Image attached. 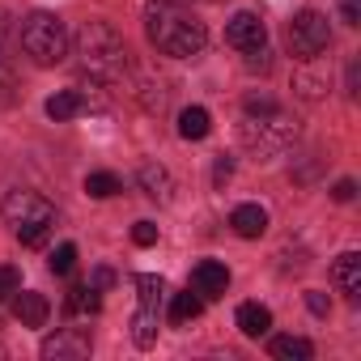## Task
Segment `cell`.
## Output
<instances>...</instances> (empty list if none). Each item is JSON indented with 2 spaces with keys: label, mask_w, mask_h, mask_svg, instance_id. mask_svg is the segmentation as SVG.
<instances>
[{
  "label": "cell",
  "mask_w": 361,
  "mask_h": 361,
  "mask_svg": "<svg viewBox=\"0 0 361 361\" xmlns=\"http://www.w3.org/2000/svg\"><path fill=\"white\" fill-rule=\"evenodd\" d=\"M145 35H149V43H153L161 56H174V60L200 56L204 43H209L204 22H200L192 9L174 5V0H153V5L145 9Z\"/></svg>",
  "instance_id": "obj_1"
},
{
  "label": "cell",
  "mask_w": 361,
  "mask_h": 361,
  "mask_svg": "<svg viewBox=\"0 0 361 361\" xmlns=\"http://www.w3.org/2000/svg\"><path fill=\"white\" fill-rule=\"evenodd\" d=\"M238 136L247 149L268 157V153H281L298 140V119L289 111H281L272 98H247V115H243Z\"/></svg>",
  "instance_id": "obj_2"
},
{
  "label": "cell",
  "mask_w": 361,
  "mask_h": 361,
  "mask_svg": "<svg viewBox=\"0 0 361 361\" xmlns=\"http://www.w3.org/2000/svg\"><path fill=\"white\" fill-rule=\"evenodd\" d=\"M77 60L90 77L115 81L128 68V43L119 39V30L111 22H85L77 30Z\"/></svg>",
  "instance_id": "obj_3"
},
{
  "label": "cell",
  "mask_w": 361,
  "mask_h": 361,
  "mask_svg": "<svg viewBox=\"0 0 361 361\" xmlns=\"http://www.w3.org/2000/svg\"><path fill=\"white\" fill-rule=\"evenodd\" d=\"M5 221L18 230L22 247L39 251V247H47V238H51L56 209H51V200H43L39 192H9V200H5Z\"/></svg>",
  "instance_id": "obj_4"
},
{
  "label": "cell",
  "mask_w": 361,
  "mask_h": 361,
  "mask_svg": "<svg viewBox=\"0 0 361 361\" xmlns=\"http://www.w3.org/2000/svg\"><path fill=\"white\" fill-rule=\"evenodd\" d=\"M22 47H26V56H30L35 64L51 68V64H60V60L68 56V30H64V22H60L56 13L35 9V13L22 22Z\"/></svg>",
  "instance_id": "obj_5"
},
{
  "label": "cell",
  "mask_w": 361,
  "mask_h": 361,
  "mask_svg": "<svg viewBox=\"0 0 361 361\" xmlns=\"http://www.w3.org/2000/svg\"><path fill=\"white\" fill-rule=\"evenodd\" d=\"M285 39H289V51H293L298 60H314L319 51H327V43H331V26H327L323 13L302 9V13H293Z\"/></svg>",
  "instance_id": "obj_6"
},
{
  "label": "cell",
  "mask_w": 361,
  "mask_h": 361,
  "mask_svg": "<svg viewBox=\"0 0 361 361\" xmlns=\"http://www.w3.org/2000/svg\"><path fill=\"white\" fill-rule=\"evenodd\" d=\"M226 43L234 47V51H243V56H251V51H264L268 47V26H264V18L259 13H234L230 18V26H226Z\"/></svg>",
  "instance_id": "obj_7"
},
{
  "label": "cell",
  "mask_w": 361,
  "mask_h": 361,
  "mask_svg": "<svg viewBox=\"0 0 361 361\" xmlns=\"http://www.w3.org/2000/svg\"><path fill=\"white\" fill-rule=\"evenodd\" d=\"M90 331H81V327H60L56 336H47L43 340V357L47 361H81V357H90Z\"/></svg>",
  "instance_id": "obj_8"
},
{
  "label": "cell",
  "mask_w": 361,
  "mask_h": 361,
  "mask_svg": "<svg viewBox=\"0 0 361 361\" xmlns=\"http://www.w3.org/2000/svg\"><path fill=\"white\" fill-rule=\"evenodd\" d=\"M192 289L209 302V298H221L226 289H230V268L221 264V259H200L196 268H192Z\"/></svg>",
  "instance_id": "obj_9"
},
{
  "label": "cell",
  "mask_w": 361,
  "mask_h": 361,
  "mask_svg": "<svg viewBox=\"0 0 361 361\" xmlns=\"http://www.w3.org/2000/svg\"><path fill=\"white\" fill-rule=\"evenodd\" d=\"M13 314L22 319V327H43L47 314H51V302L43 293H35V289H18L13 293Z\"/></svg>",
  "instance_id": "obj_10"
},
{
  "label": "cell",
  "mask_w": 361,
  "mask_h": 361,
  "mask_svg": "<svg viewBox=\"0 0 361 361\" xmlns=\"http://www.w3.org/2000/svg\"><path fill=\"white\" fill-rule=\"evenodd\" d=\"M331 281H336L340 293L357 298V293H361V255H357V251H344V255L331 264Z\"/></svg>",
  "instance_id": "obj_11"
},
{
  "label": "cell",
  "mask_w": 361,
  "mask_h": 361,
  "mask_svg": "<svg viewBox=\"0 0 361 361\" xmlns=\"http://www.w3.org/2000/svg\"><path fill=\"white\" fill-rule=\"evenodd\" d=\"M230 226H234L238 238H259V234L268 230V213H264L259 204H238V209L230 213Z\"/></svg>",
  "instance_id": "obj_12"
},
{
  "label": "cell",
  "mask_w": 361,
  "mask_h": 361,
  "mask_svg": "<svg viewBox=\"0 0 361 361\" xmlns=\"http://www.w3.org/2000/svg\"><path fill=\"white\" fill-rule=\"evenodd\" d=\"M136 183L145 188V196H149V200H161V204H166V200H170V192H174L170 174H166L161 166H153V161H145V166L136 170Z\"/></svg>",
  "instance_id": "obj_13"
},
{
  "label": "cell",
  "mask_w": 361,
  "mask_h": 361,
  "mask_svg": "<svg viewBox=\"0 0 361 361\" xmlns=\"http://www.w3.org/2000/svg\"><path fill=\"white\" fill-rule=\"evenodd\" d=\"M213 132V115L204 106H188V111H178V136L183 140H204Z\"/></svg>",
  "instance_id": "obj_14"
},
{
  "label": "cell",
  "mask_w": 361,
  "mask_h": 361,
  "mask_svg": "<svg viewBox=\"0 0 361 361\" xmlns=\"http://www.w3.org/2000/svg\"><path fill=\"white\" fill-rule=\"evenodd\" d=\"M238 327H243V336L259 340V336L272 327V310L259 306V302H243V306H238Z\"/></svg>",
  "instance_id": "obj_15"
},
{
  "label": "cell",
  "mask_w": 361,
  "mask_h": 361,
  "mask_svg": "<svg viewBox=\"0 0 361 361\" xmlns=\"http://www.w3.org/2000/svg\"><path fill=\"white\" fill-rule=\"evenodd\" d=\"M268 353H272L276 361H310V357H314V344H310L306 336H276V340L268 344Z\"/></svg>",
  "instance_id": "obj_16"
},
{
  "label": "cell",
  "mask_w": 361,
  "mask_h": 361,
  "mask_svg": "<svg viewBox=\"0 0 361 361\" xmlns=\"http://www.w3.org/2000/svg\"><path fill=\"white\" fill-rule=\"evenodd\" d=\"M200 314H204V298H200L196 289L170 298V323H174V327H183V323H192V319H200Z\"/></svg>",
  "instance_id": "obj_17"
},
{
  "label": "cell",
  "mask_w": 361,
  "mask_h": 361,
  "mask_svg": "<svg viewBox=\"0 0 361 361\" xmlns=\"http://www.w3.org/2000/svg\"><path fill=\"white\" fill-rule=\"evenodd\" d=\"M81 111H85V102H81V94H77V90H60V94H51V98H47V119H56V123L77 119Z\"/></svg>",
  "instance_id": "obj_18"
},
{
  "label": "cell",
  "mask_w": 361,
  "mask_h": 361,
  "mask_svg": "<svg viewBox=\"0 0 361 361\" xmlns=\"http://www.w3.org/2000/svg\"><path fill=\"white\" fill-rule=\"evenodd\" d=\"M102 310V298L94 285H73L68 298H64V314H98Z\"/></svg>",
  "instance_id": "obj_19"
},
{
  "label": "cell",
  "mask_w": 361,
  "mask_h": 361,
  "mask_svg": "<svg viewBox=\"0 0 361 361\" xmlns=\"http://www.w3.org/2000/svg\"><path fill=\"white\" fill-rule=\"evenodd\" d=\"M132 340H136L140 348H153V340H157V310H153V306H140V310H136V319H132Z\"/></svg>",
  "instance_id": "obj_20"
},
{
  "label": "cell",
  "mask_w": 361,
  "mask_h": 361,
  "mask_svg": "<svg viewBox=\"0 0 361 361\" xmlns=\"http://www.w3.org/2000/svg\"><path fill=\"white\" fill-rule=\"evenodd\" d=\"M85 192H90L94 200H106V196H115V192H119V178H115L111 170H94V174L85 178Z\"/></svg>",
  "instance_id": "obj_21"
},
{
  "label": "cell",
  "mask_w": 361,
  "mask_h": 361,
  "mask_svg": "<svg viewBox=\"0 0 361 361\" xmlns=\"http://www.w3.org/2000/svg\"><path fill=\"white\" fill-rule=\"evenodd\" d=\"M47 264H51V272H56V276H73V268H77V247H73V243L56 247Z\"/></svg>",
  "instance_id": "obj_22"
},
{
  "label": "cell",
  "mask_w": 361,
  "mask_h": 361,
  "mask_svg": "<svg viewBox=\"0 0 361 361\" xmlns=\"http://www.w3.org/2000/svg\"><path fill=\"white\" fill-rule=\"evenodd\" d=\"M136 289H140V306H153L157 310V302H161V276H136Z\"/></svg>",
  "instance_id": "obj_23"
},
{
  "label": "cell",
  "mask_w": 361,
  "mask_h": 361,
  "mask_svg": "<svg viewBox=\"0 0 361 361\" xmlns=\"http://www.w3.org/2000/svg\"><path fill=\"white\" fill-rule=\"evenodd\" d=\"M18 289H22V272L13 264H0V302H9Z\"/></svg>",
  "instance_id": "obj_24"
},
{
  "label": "cell",
  "mask_w": 361,
  "mask_h": 361,
  "mask_svg": "<svg viewBox=\"0 0 361 361\" xmlns=\"http://www.w3.org/2000/svg\"><path fill=\"white\" fill-rule=\"evenodd\" d=\"M132 243H136V247H153V243H157V226H153V221H136V226H132Z\"/></svg>",
  "instance_id": "obj_25"
},
{
  "label": "cell",
  "mask_w": 361,
  "mask_h": 361,
  "mask_svg": "<svg viewBox=\"0 0 361 361\" xmlns=\"http://www.w3.org/2000/svg\"><path fill=\"white\" fill-rule=\"evenodd\" d=\"M230 174H234V157H217V166H213V183L226 188V183H230Z\"/></svg>",
  "instance_id": "obj_26"
},
{
  "label": "cell",
  "mask_w": 361,
  "mask_h": 361,
  "mask_svg": "<svg viewBox=\"0 0 361 361\" xmlns=\"http://www.w3.org/2000/svg\"><path fill=\"white\" fill-rule=\"evenodd\" d=\"M331 196H336V200H340V204H348V200H353V196H357V183H353V178H340V183H336V188H331Z\"/></svg>",
  "instance_id": "obj_27"
},
{
  "label": "cell",
  "mask_w": 361,
  "mask_h": 361,
  "mask_svg": "<svg viewBox=\"0 0 361 361\" xmlns=\"http://www.w3.org/2000/svg\"><path fill=\"white\" fill-rule=\"evenodd\" d=\"M306 306H310L314 314H327V310H331V302H327V293H319V289H310V293H306Z\"/></svg>",
  "instance_id": "obj_28"
},
{
  "label": "cell",
  "mask_w": 361,
  "mask_h": 361,
  "mask_svg": "<svg viewBox=\"0 0 361 361\" xmlns=\"http://www.w3.org/2000/svg\"><path fill=\"white\" fill-rule=\"evenodd\" d=\"M90 285H94V289H98V293H102V289H111V285H115V272H111V268H98V272H94V281H90Z\"/></svg>",
  "instance_id": "obj_29"
},
{
  "label": "cell",
  "mask_w": 361,
  "mask_h": 361,
  "mask_svg": "<svg viewBox=\"0 0 361 361\" xmlns=\"http://www.w3.org/2000/svg\"><path fill=\"white\" fill-rule=\"evenodd\" d=\"M340 9H344V22H348V26H357V22H361V9H357V0H340Z\"/></svg>",
  "instance_id": "obj_30"
},
{
  "label": "cell",
  "mask_w": 361,
  "mask_h": 361,
  "mask_svg": "<svg viewBox=\"0 0 361 361\" xmlns=\"http://www.w3.org/2000/svg\"><path fill=\"white\" fill-rule=\"evenodd\" d=\"M5 35H9V13L0 9V43H5Z\"/></svg>",
  "instance_id": "obj_31"
},
{
  "label": "cell",
  "mask_w": 361,
  "mask_h": 361,
  "mask_svg": "<svg viewBox=\"0 0 361 361\" xmlns=\"http://www.w3.org/2000/svg\"><path fill=\"white\" fill-rule=\"evenodd\" d=\"M174 5H188V0H174Z\"/></svg>",
  "instance_id": "obj_32"
},
{
  "label": "cell",
  "mask_w": 361,
  "mask_h": 361,
  "mask_svg": "<svg viewBox=\"0 0 361 361\" xmlns=\"http://www.w3.org/2000/svg\"><path fill=\"white\" fill-rule=\"evenodd\" d=\"M0 357H5V344H0Z\"/></svg>",
  "instance_id": "obj_33"
}]
</instances>
